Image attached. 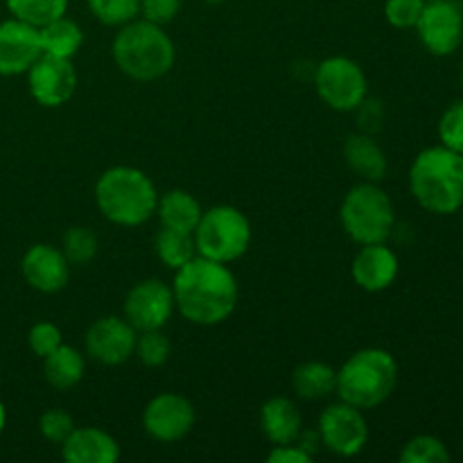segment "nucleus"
Instances as JSON below:
<instances>
[{"instance_id": "nucleus-31", "label": "nucleus", "mask_w": 463, "mask_h": 463, "mask_svg": "<svg viewBox=\"0 0 463 463\" xmlns=\"http://www.w3.org/2000/svg\"><path fill=\"white\" fill-rule=\"evenodd\" d=\"M439 138L441 145L463 154V99H457L443 111L439 120Z\"/></svg>"}, {"instance_id": "nucleus-29", "label": "nucleus", "mask_w": 463, "mask_h": 463, "mask_svg": "<svg viewBox=\"0 0 463 463\" xmlns=\"http://www.w3.org/2000/svg\"><path fill=\"white\" fill-rule=\"evenodd\" d=\"M172 344L167 339V335L161 330H145L138 333L136 337V348L134 355L138 357L140 364L149 366V369H158V366L165 364L170 360Z\"/></svg>"}, {"instance_id": "nucleus-5", "label": "nucleus", "mask_w": 463, "mask_h": 463, "mask_svg": "<svg viewBox=\"0 0 463 463\" xmlns=\"http://www.w3.org/2000/svg\"><path fill=\"white\" fill-rule=\"evenodd\" d=\"M398 384V364L384 348H362L337 371L339 401L357 410H375L389 401Z\"/></svg>"}, {"instance_id": "nucleus-25", "label": "nucleus", "mask_w": 463, "mask_h": 463, "mask_svg": "<svg viewBox=\"0 0 463 463\" xmlns=\"http://www.w3.org/2000/svg\"><path fill=\"white\" fill-rule=\"evenodd\" d=\"M154 249H156L158 260L175 271L197 256V244H194L193 233L165 229V226L154 238Z\"/></svg>"}, {"instance_id": "nucleus-11", "label": "nucleus", "mask_w": 463, "mask_h": 463, "mask_svg": "<svg viewBox=\"0 0 463 463\" xmlns=\"http://www.w3.org/2000/svg\"><path fill=\"white\" fill-rule=\"evenodd\" d=\"M175 310L172 285H165L158 279L140 280L125 298V319L134 326L136 333L161 330Z\"/></svg>"}, {"instance_id": "nucleus-15", "label": "nucleus", "mask_w": 463, "mask_h": 463, "mask_svg": "<svg viewBox=\"0 0 463 463\" xmlns=\"http://www.w3.org/2000/svg\"><path fill=\"white\" fill-rule=\"evenodd\" d=\"M43 54L39 27L18 18L0 23V75H23Z\"/></svg>"}, {"instance_id": "nucleus-18", "label": "nucleus", "mask_w": 463, "mask_h": 463, "mask_svg": "<svg viewBox=\"0 0 463 463\" xmlns=\"http://www.w3.org/2000/svg\"><path fill=\"white\" fill-rule=\"evenodd\" d=\"M59 448L68 463H116L120 459L118 441L99 428H75Z\"/></svg>"}, {"instance_id": "nucleus-16", "label": "nucleus", "mask_w": 463, "mask_h": 463, "mask_svg": "<svg viewBox=\"0 0 463 463\" xmlns=\"http://www.w3.org/2000/svg\"><path fill=\"white\" fill-rule=\"evenodd\" d=\"M23 279L36 292L54 294L61 292L71 279V262L61 249L50 244H34L25 251L21 260Z\"/></svg>"}, {"instance_id": "nucleus-39", "label": "nucleus", "mask_w": 463, "mask_h": 463, "mask_svg": "<svg viewBox=\"0 0 463 463\" xmlns=\"http://www.w3.org/2000/svg\"><path fill=\"white\" fill-rule=\"evenodd\" d=\"M461 86H463V68H461Z\"/></svg>"}, {"instance_id": "nucleus-34", "label": "nucleus", "mask_w": 463, "mask_h": 463, "mask_svg": "<svg viewBox=\"0 0 463 463\" xmlns=\"http://www.w3.org/2000/svg\"><path fill=\"white\" fill-rule=\"evenodd\" d=\"M72 430H75L72 416L63 410H48L39 419V432L43 434L45 441L57 443V446L66 441Z\"/></svg>"}, {"instance_id": "nucleus-7", "label": "nucleus", "mask_w": 463, "mask_h": 463, "mask_svg": "<svg viewBox=\"0 0 463 463\" xmlns=\"http://www.w3.org/2000/svg\"><path fill=\"white\" fill-rule=\"evenodd\" d=\"M193 235L199 256L224 265L240 260L251 247V224L247 215L233 206H213L203 211Z\"/></svg>"}, {"instance_id": "nucleus-3", "label": "nucleus", "mask_w": 463, "mask_h": 463, "mask_svg": "<svg viewBox=\"0 0 463 463\" xmlns=\"http://www.w3.org/2000/svg\"><path fill=\"white\" fill-rule=\"evenodd\" d=\"M95 203L118 226H140L156 215L158 193L138 167L116 165L102 172L95 184Z\"/></svg>"}, {"instance_id": "nucleus-23", "label": "nucleus", "mask_w": 463, "mask_h": 463, "mask_svg": "<svg viewBox=\"0 0 463 463\" xmlns=\"http://www.w3.org/2000/svg\"><path fill=\"white\" fill-rule=\"evenodd\" d=\"M292 387L303 401H321L337 389V371L326 362H303L294 369Z\"/></svg>"}, {"instance_id": "nucleus-2", "label": "nucleus", "mask_w": 463, "mask_h": 463, "mask_svg": "<svg viewBox=\"0 0 463 463\" xmlns=\"http://www.w3.org/2000/svg\"><path fill=\"white\" fill-rule=\"evenodd\" d=\"M410 190L432 215H455L463 206V154L446 145L423 149L410 167Z\"/></svg>"}, {"instance_id": "nucleus-10", "label": "nucleus", "mask_w": 463, "mask_h": 463, "mask_svg": "<svg viewBox=\"0 0 463 463\" xmlns=\"http://www.w3.org/2000/svg\"><path fill=\"white\" fill-rule=\"evenodd\" d=\"M319 439L333 455L355 457L369 441V428L362 410L339 401L319 416Z\"/></svg>"}, {"instance_id": "nucleus-26", "label": "nucleus", "mask_w": 463, "mask_h": 463, "mask_svg": "<svg viewBox=\"0 0 463 463\" xmlns=\"http://www.w3.org/2000/svg\"><path fill=\"white\" fill-rule=\"evenodd\" d=\"M7 7L18 21L43 27L54 18L66 16L68 0H7Z\"/></svg>"}, {"instance_id": "nucleus-30", "label": "nucleus", "mask_w": 463, "mask_h": 463, "mask_svg": "<svg viewBox=\"0 0 463 463\" xmlns=\"http://www.w3.org/2000/svg\"><path fill=\"white\" fill-rule=\"evenodd\" d=\"M89 9L102 25L122 27L138 18L140 0H89Z\"/></svg>"}, {"instance_id": "nucleus-21", "label": "nucleus", "mask_w": 463, "mask_h": 463, "mask_svg": "<svg viewBox=\"0 0 463 463\" xmlns=\"http://www.w3.org/2000/svg\"><path fill=\"white\" fill-rule=\"evenodd\" d=\"M156 215L165 229L194 233L203 211L202 203L190 193H185V190H170L163 197H158Z\"/></svg>"}, {"instance_id": "nucleus-32", "label": "nucleus", "mask_w": 463, "mask_h": 463, "mask_svg": "<svg viewBox=\"0 0 463 463\" xmlns=\"http://www.w3.org/2000/svg\"><path fill=\"white\" fill-rule=\"evenodd\" d=\"M428 0H387L384 3V18L396 30H411L419 23Z\"/></svg>"}, {"instance_id": "nucleus-12", "label": "nucleus", "mask_w": 463, "mask_h": 463, "mask_svg": "<svg viewBox=\"0 0 463 463\" xmlns=\"http://www.w3.org/2000/svg\"><path fill=\"white\" fill-rule=\"evenodd\" d=\"M194 405L181 393H158L143 411V428L154 441L175 443L194 428Z\"/></svg>"}, {"instance_id": "nucleus-4", "label": "nucleus", "mask_w": 463, "mask_h": 463, "mask_svg": "<svg viewBox=\"0 0 463 463\" xmlns=\"http://www.w3.org/2000/svg\"><path fill=\"white\" fill-rule=\"evenodd\" d=\"M113 61L136 81H154L172 71L176 59L175 43L163 25L149 21H131L120 27L113 39Z\"/></svg>"}, {"instance_id": "nucleus-19", "label": "nucleus", "mask_w": 463, "mask_h": 463, "mask_svg": "<svg viewBox=\"0 0 463 463\" xmlns=\"http://www.w3.org/2000/svg\"><path fill=\"white\" fill-rule=\"evenodd\" d=\"M260 430L274 446L297 443L303 432V416L297 402L285 396L269 398L260 407Z\"/></svg>"}, {"instance_id": "nucleus-24", "label": "nucleus", "mask_w": 463, "mask_h": 463, "mask_svg": "<svg viewBox=\"0 0 463 463\" xmlns=\"http://www.w3.org/2000/svg\"><path fill=\"white\" fill-rule=\"evenodd\" d=\"M39 36L43 54H52V57L72 59L84 45V32L68 16H59L48 25L39 27Z\"/></svg>"}, {"instance_id": "nucleus-33", "label": "nucleus", "mask_w": 463, "mask_h": 463, "mask_svg": "<svg viewBox=\"0 0 463 463\" xmlns=\"http://www.w3.org/2000/svg\"><path fill=\"white\" fill-rule=\"evenodd\" d=\"M27 344H30L32 353L43 360V357H48L50 353H54L63 344L61 330L54 324H50V321H39V324L32 326L30 333H27Z\"/></svg>"}, {"instance_id": "nucleus-14", "label": "nucleus", "mask_w": 463, "mask_h": 463, "mask_svg": "<svg viewBox=\"0 0 463 463\" xmlns=\"http://www.w3.org/2000/svg\"><path fill=\"white\" fill-rule=\"evenodd\" d=\"M136 337H138V333L127 319L102 317L86 330V355L104 366L125 364L134 355Z\"/></svg>"}, {"instance_id": "nucleus-22", "label": "nucleus", "mask_w": 463, "mask_h": 463, "mask_svg": "<svg viewBox=\"0 0 463 463\" xmlns=\"http://www.w3.org/2000/svg\"><path fill=\"white\" fill-rule=\"evenodd\" d=\"M86 360L77 348L72 346H59L57 351L43 357V375L54 389L59 392H68V389L77 387L84 378Z\"/></svg>"}, {"instance_id": "nucleus-1", "label": "nucleus", "mask_w": 463, "mask_h": 463, "mask_svg": "<svg viewBox=\"0 0 463 463\" xmlns=\"http://www.w3.org/2000/svg\"><path fill=\"white\" fill-rule=\"evenodd\" d=\"M175 307L184 319L197 326H217L238 306V280L224 262L194 256L172 280Z\"/></svg>"}, {"instance_id": "nucleus-38", "label": "nucleus", "mask_w": 463, "mask_h": 463, "mask_svg": "<svg viewBox=\"0 0 463 463\" xmlns=\"http://www.w3.org/2000/svg\"><path fill=\"white\" fill-rule=\"evenodd\" d=\"M206 3H211V5H222V3H226V0H206Z\"/></svg>"}, {"instance_id": "nucleus-20", "label": "nucleus", "mask_w": 463, "mask_h": 463, "mask_svg": "<svg viewBox=\"0 0 463 463\" xmlns=\"http://www.w3.org/2000/svg\"><path fill=\"white\" fill-rule=\"evenodd\" d=\"M344 158L346 165L369 184H378L387 175V154L369 134L348 136L344 143Z\"/></svg>"}, {"instance_id": "nucleus-37", "label": "nucleus", "mask_w": 463, "mask_h": 463, "mask_svg": "<svg viewBox=\"0 0 463 463\" xmlns=\"http://www.w3.org/2000/svg\"><path fill=\"white\" fill-rule=\"evenodd\" d=\"M5 423H7V411H5V405H3V401H0V434H3V430H5Z\"/></svg>"}, {"instance_id": "nucleus-28", "label": "nucleus", "mask_w": 463, "mask_h": 463, "mask_svg": "<svg viewBox=\"0 0 463 463\" xmlns=\"http://www.w3.org/2000/svg\"><path fill=\"white\" fill-rule=\"evenodd\" d=\"M402 463H448L450 461V450L446 443L430 434H419L410 439L401 450Z\"/></svg>"}, {"instance_id": "nucleus-36", "label": "nucleus", "mask_w": 463, "mask_h": 463, "mask_svg": "<svg viewBox=\"0 0 463 463\" xmlns=\"http://www.w3.org/2000/svg\"><path fill=\"white\" fill-rule=\"evenodd\" d=\"M269 463H310L312 455L301 443H288V446H274V450L267 455Z\"/></svg>"}, {"instance_id": "nucleus-9", "label": "nucleus", "mask_w": 463, "mask_h": 463, "mask_svg": "<svg viewBox=\"0 0 463 463\" xmlns=\"http://www.w3.org/2000/svg\"><path fill=\"white\" fill-rule=\"evenodd\" d=\"M416 32L434 57H450L463 41V12L455 0H428L420 12Z\"/></svg>"}, {"instance_id": "nucleus-6", "label": "nucleus", "mask_w": 463, "mask_h": 463, "mask_svg": "<svg viewBox=\"0 0 463 463\" xmlns=\"http://www.w3.org/2000/svg\"><path fill=\"white\" fill-rule=\"evenodd\" d=\"M339 217H342L344 231L357 244L387 242L396 224V213H393V202L389 194L378 184H369V181L348 190Z\"/></svg>"}, {"instance_id": "nucleus-8", "label": "nucleus", "mask_w": 463, "mask_h": 463, "mask_svg": "<svg viewBox=\"0 0 463 463\" xmlns=\"http://www.w3.org/2000/svg\"><path fill=\"white\" fill-rule=\"evenodd\" d=\"M315 89L335 111H357L369 93L364 71L348 57L324 59L315 71Z\"/></svg>"}, {"instance_id": "nucleus-13", "label": "nucleus", "mask_w": 463, "mask_h": 463, "mask_svg": "<svg viewBox=\"0 0 463 463\" xmlns=\"http://www.w3.org/2000/svg\"><path fill=\"white\" fill-rule=\"evenodd\" d=\"M27 86L41 107L57 109L75 95L77 72L71 59L41 54L27 71Z\"/></svg>"}, {"instance_id": "nucleus-35", "label": "nucleus", "mask_w": 463, "mask_h": 463, "mask_svg": "<svg viewBox=\"0 0 463 463\" xmlns=\"http://www.w3.org/2000/svg\"><path fill=\"white\" fill-rule=\"evenodd\" d=\"M181 5H184V0H140V14H143L145 21L165 25L179 16Z\"/></svg>"}, {"instance_id": "nucleus-17", "label": "nucleus", "mask_w": 463, "mask_h": 463, "mask_svg": "<svg viewBox=\"0 0 463 463\" xmlns=\"http://www.w3.org/2000/svg\"><path fill=\"white\" fill-rule=\"evenodd\" d=\"M398 256L384 242L362 244L353 258L351 276L357 288L366 292H383L398 279Z\"/></svg>"}, {"instance_id": "nucleus-27", "label": "nucleus", "mask_w": 463, "mask_h": 463, "mask_svg": "<svg viewBox=\"0 0 463 463\" xmlns=\"http://www.w3.org/2000/svg\"><path fill=\"white\" fill-rule=\"evenodd\" d=\"M98 235L86 226H72L63 233L61 251L71 265H89L98 256Z\"/></svg>"}]
</instances>
